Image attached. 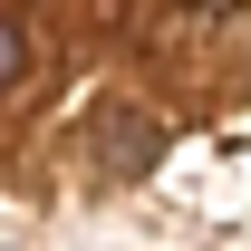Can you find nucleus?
<instances>
[{
  "label": "nucleus",
  "instance_id": "f257e3e1",
  "mask_svg": "<svg viewBox=\"0 0 251 251\" xmlns=\"http://www.w3.org/2000/svg\"><path fill=\"white\" fill-rule=\"evenodd\" d=\"M97 145H106V174H145L155 164V126L135 116V106H106L97 116Z\"/></svg>",
  "mask_w": 251,
  "mask_h": 251
},
{
  "label": "nucleus",
  "instance_id": "f03ea898",
  "mask_svg": "<svg viewBox=\"0 0 251 251\" xmlns=\"http://www.w3.org/2000/svg\"><path fill=\"white\" fill-rule=\"evenodd\" d=\"M20 77H29V29L0 20V87H20Z\"/></svg>",
  "mask_w": 251,
  "mask_h": 251
}]
</instances>
